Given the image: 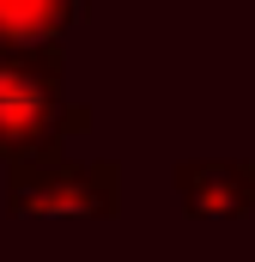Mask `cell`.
Returning <instances> with one entry per match:
<instances>
[{
    "instance_id": "cell-2",
    "label": "cell",
    "mask_w": 255,
    "mask_h": 262,
    "mask_svg": "<svg viewBox=\"0 0 255 262\" xmlns=\"http://www.w3.org/2000/svg\"><path fill=\"white\" fill-rule=\"evenodd\" d=\"M6 213L12 220H116L122 213V165L116 159H24L6 165Z\"/></svg>"
},
{
    "instance_id": "cell-1",
    "label": "cell",
    "mask_w": 255,
    "mask_h": 262,
    "mask_svg": "<svg viewBox=\"0 0 255 262\" xmlns=\"http://www.w3.org/2000/svg\"><path fill=\"white\" fill-rule=\"evenodd\" d=\"M91 128V104L67 92L61 49H0V165L55 159Z\"/></svg>"
},
{
    "instance_id": "cell-4",
    "label": "cell",
    "mask_w": 255,
    "mask_h": 262,
    "mask_svg": "<svg viewBox=\"0 0 255 262\" xmlns=\"http://www.w3.org/2000/svg\"><path fill=\"white\" fill-rule=\"evenodd\" d=\"M85 0H0V49H61Z\"/></svg>"
},
{
    "instance_id": "cell-3",
    "label": "cell",
    "mask_w": 255,
    "mask_h": 262,
    "mask_svg": "<svg viewBox=\"0 0 255 262\" xmlns=\"http://www.w3.org/2000/svg\"><path fill=\"white\" fill-rule=\"evenodd\" d=\"M170 189L189 220L231 226V220L255 213V159H176Z\"/></svg>"
}]
</instances>
